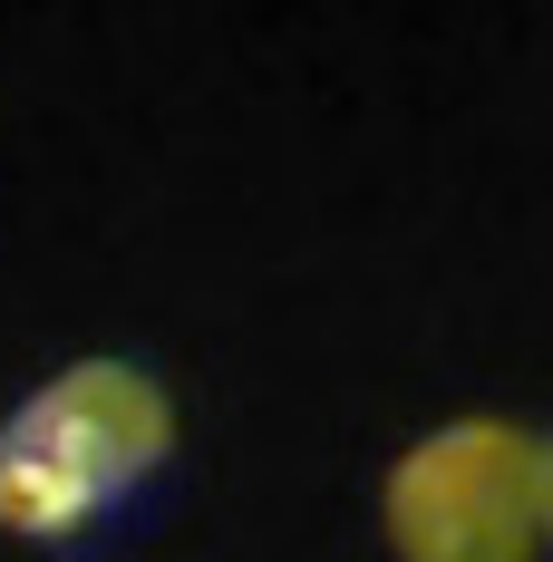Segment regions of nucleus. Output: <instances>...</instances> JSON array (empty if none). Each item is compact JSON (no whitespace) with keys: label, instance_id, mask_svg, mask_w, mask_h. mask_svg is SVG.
<instances>
[{"label":"nucleus","instance_id":"nucleus-1","mask_svg":"<svg viewBox=\"0 0 553 562\" xmlns=\"http://www.w3.org/2000/svg\"><path fill=\"white\" fill-rule=\"evenodd\" d=\"M175 456V397L136 359H68L0 417V533L68 543Z\"/></svg>","mask_w":553,"mask_h":562},{"label":"nucleus","instance_id":"nucleus-2","mask_svg":"<svg viewBox=\"0 0 553 562\" xmlns=\"http://www.w3.org/2000/svg\"><path fill=\"white\" fill-rule=\"evenodd\" d=\"M379 533L398 562H544V437L515 417H446L388 465Z\"/></svg>","mask_w":553,"mask_h":562},{"label":"nucleus","instance_id":"nucleus-3","mask_svg":"<svg viewBox=\"0 0 553 562\" xmlns=\"http://www.w3.org/2000/svg\"><path fill=\"white\" fill-rule=\"evenodd\" d=\"M544 533H553V437H544Z\"/></svg>","mask_w":553,"mask_h":562}]
</instances>
